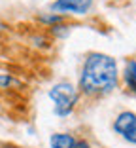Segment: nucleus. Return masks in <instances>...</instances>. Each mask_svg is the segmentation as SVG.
I'll return each mask as SVG.
<instances>
[{
    "instance_id": "obj_1",
    "label": "nucleus",
    "mask_w": 136,
    "mask_h": 148,
    "mask_svg": "<svg viewBox=\"0 0 136 148\" xmlns=\"http://www.w3.org/2000/svg\"><path fill=\"white\" fill-rule=\"evenodd\" d=\"M117 86V63L106 53H91L85 59L79 89L87 95L108 93Z\"/></svg>"
},
{
    "instance_id": "obj_2",
    "label": "nucleus",
    "mask_w": 136,
    "mask_h": 148,
    "mask_svg": "<svg viewBox=\"0 0 136 148\" xmlns=\"http://www.w3.org/2000/svg\"><path fill=\"white\" fill-rule=\"evenodd\" d=\"M49 99L55 103V114L57 116H68L78 103V89L70 82H61L49 89Z\"/></svg>"
},
{
    "instance_id": "obj_3",
    "label": "nucleus",
    "mask_w": 136,
    "mask_h": 148,
    "mask_svg": "<svg viewBox=\"0 0 136 148\" xmlns=\"http://www.w3.org/2000/svg\"><path fill=\"white\" fill-rule=\"evenodd\" d=\"M114 129L117 131L127 143L136 144V114L134 112H121L115 118Z\"/></svg>"
},
{
    "instance_id": "obj_4",
    "label": "nucleus",
    "mask_w": 136,
    "mask_h": 148,
    "mask_svg": "<svg viewBox=\"0 0 136 148\" xmlns=\"http://www.w3.org/2000/svg\"><path fill=\"white\" fill-rule=\"evenodd\" d=\"M93 0H55L51 4L53 12L59 13H76V15H85L91 10Z\"/></svg>"
},
{
    "instance_id": "obj_5",
    "label": "nucleus",
    "mask_w": 136,
    "mask_h": 148,
    "mask_svg": "<svg viewBox=\"0 0 136 148\" xmlns=\"http://www.w3.org/2000/svg\"><path fill=\"white\" fill-rule=\"evenodd\" d=\"M49 144L51 148H72L76 144V139L68 133H55L49 139Z\"/></svg>"
},
{
    "instance_id": "obj_6",
    "label": "nucleus",
    "mask_w": 136,
    "mask_h": 148,
    "mask_svg": "<svg viewBox=\"0 0 136 148\" xmlns=\"http://www.w3.org/2000/svg\"><path fill=\"white\" fill-rule=\"evenodd\" d=\"M125 84L131 91L136 93V61H129L125 66Z\"/></svg>"
},
{
    "instance_id": "obj_7",
    "label": "nucleus",
    "mask_w": 136,
    "mask_h": 148,
    "mask_svg": "<svg viewBox=\"0 0 136 148\" xmlns=\"http://www.w3.org/2000/svg\"><path fill=\"white\" fill-rule=\"evenodd\" d=\"M15 84V80L9 76V74H6V72H0V87L2 89H6V87H9V86H13Z\"/></svg>"
},
{
    "instance_id": "obj_8",
    "label": "nucleus",
    "mask_w": 136,
    "mask_h": 148,
    "mask_svg": "<svg viewBox=\"0 0 136 148\" xmlns=\"http://www.w3.org/2000/svg\"><path fill=\"white\" fill-rule=\"evenodd\" d=\"M72 148H91V146H89L85 140H76V144H74Z\"/></svg>"
},
{
    "instance_id": "obj_9",
    "label": "nucleus",
    "mask_w": 136,
    "mask_h": 148,
    "mask_svg": "<svg viewBox=\"0 0 136 148\" xmlns=\"http://www.w3.org/2000/svg\"><path fill=\"white\" fill-rule=\"evenodd\" d=\"M2 31H4V25H2V23H0V32H2Z\"/></svg>"
},
{
    "instance_id": "obj_10",
    "label": "nucleus",
    "mask_w": 136,
    "mask_h": 148,
    "mask_svg": "<svg viewBox=\"0 0 136 148\" xmlns=\"http://www.w3.org/2000/svg\"><path fill=\"white\" fill-rule=\"evenodd\" d=\"M4 148H15V146H4Z\"/></svg>"
}]
</instances>
